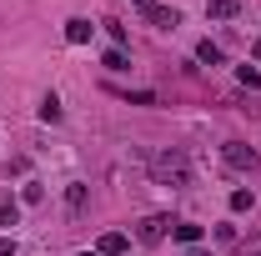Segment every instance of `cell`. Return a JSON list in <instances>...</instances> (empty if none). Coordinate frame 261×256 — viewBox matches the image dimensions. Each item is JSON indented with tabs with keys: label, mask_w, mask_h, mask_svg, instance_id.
<instances>
[{
	"label": "cell",
	"mask_w": 261,
	"mask_h": 256,
	"mask_svg": "<svg viewBox=\"0 0 261 256\" xmlns=\"http://www.w3.org/2000/svg\"><path fill=\"white\" fill-rule=\"evenodd\" d=\"M151 181L156 186H186L191 181V161H186V151H156L151 156Z\"/></svg>",
	"instance_id": "1"
},
{
	"label": "cell",
	"mask_w": 261,
	"mask_h": 256,
	"mask_svg": "<svg viewBox=\"0 0 261 256\" xmlns=\"http://www.w3.org/2000/svg\"><path fill=\"white\" fill-rule=\"evenodd\" d=\"M171 226H176V221L156 211V216H141V226H136V236H141L146 246H156V241H166V231H171Z\"/></svg>",
	"instance_id": "2"
},
{
	"label": "cell",
	"mask_w": 261,
	"mask_h": 256,
	"mask_svg": "<svg viewBox=\"0 0 261 256\" xmlns=\"http://www.w3.org/2000/svg\"><path fill=\"white\" fill-rule=\"evenodd\" d=\"M221 156H226V166H236V171H256V166H261V156L251 151V146H241V141H226Z\"/></svg>",
	"instance_id": "3"
},
{
	"label": "cell",
	"mask_w": 261,
	"mask_h": 256,
	"mask_svg": "<svg viewBox=\"0 0 261 256\" xmlns=\"http://www.w3.org/2000/svg\"><path fill=\"white\" fill-rule=\"evenodd\" d=\"M91 31H96V25H91L86 15H75V20H65V40H70V45H86V40H91Z\"/></svg>",
	"instance_id": "4"
},
{
	"label": "cell",
	"mask_w": 261,
	"mask_h": 256,
	"mask_svg": "<svg viewBox=\"0 0 261 256\" xmlns=\"http://www.w3.org/2000/svg\"><path fill=\"white\" fill-rule=\"evenodd\" d=\"M126 246H130V241L121 236V231H106V236L96 241V251H100V256H126Z\"/></svg>",
	"instance_id": "5"
},
{
	"label": "cell",
	"mask_w": 261,
	"mask_h": 256,
	"mask_svg": "<svg viewBox=\"0 0 261 256\" xmlns=\"http://www.w3.org/2000/svg\"><path fill=\"white\" fill-rule=\"evenodd\" d=\"M206 15L211 20H231V15H241V0H206Z\"/></svg>",
	"instance_id": "6"
},
{
	"label": "cell",
	"mask_w": 261,
	"mask_h": 256,
	"mask_svg": "<svg viewBox=\"0 0 261 256\" xmlns=\"http://www.w3.org/2000/svg\"><path fill=\"white\" fill-rule=\"evenodd\" d=\"M171 236H176V241H181V246L191 251L196 241H201V226H196V221H176V226H171Z\"/></svg>",
	"instance_id": "7"
},
{
	"label": "cell",
	"mask_w": 261,
	"mask_h": 256,
	"mask_svg": "<svg viewBox=\"0 0 261 256\" xmlns=\"http://www.w3.org/2000/svg\"><path fill=\"white\" fill-rule=\"evenodd\" d=\"M146 15H151V25H161V31H176V25H181V15H176V10H166V5H151Z\"/></svg>",
	"instance_id": "8"
},
{
	"label": "cell",
	"mask_w": 261,
	"mask_h": 256,
	"mask_svg": "<svg viewBox=\"0 0 261 256\" xmlns=\"http://www.w3.org/2000/svg\"><path fill=\"white\" fill-rule=\"evenodd\" d=\"M196 61H201V65H221V45L201 40V45H196Z\"/></svg>",
	"instance_id": "9"
},
{
	"label": "cell",
	"mask_w": 261,
	"mask_h": 256,
	"mask_svg": "<svg viewBox=\"0 0 261 256\" xmlns=\"http://www.w3.org/2000/svg\"><path fill=\"white\" fill-rule=\"evenodd\" d=\"M100 65H106V70H126V50H121V45H111V50L100 56Z\"/></svg>",
	"instance_id": "10"
},
{
	"label": "cell",
	"mask_w": 261,
	"mask_h": 256,
	"mask_svg": "<svg viewBox=\"0 0 261 256\" xmlns=\"http://www.w3.org/2000/svg\"><path fill=\"white\" fill-rule=\"evenodd\" d=\"M40 121H61V96H45V100H40Z\"/></svg>",
	"instance_id": "11"
},
{
	"label": "cell",
	"mask_w": 261,
	"mask_h": 256,
	"mask_svg": "<svg viewBox=\"0 0 261 256\" xmlns=\"http://www.w3.org/2000/svg\"><path fill=\"white\" fill-rule=\"evenodd\" d=\"M231 211H251V191H246V186L231 191Z\"/></svg>",
	"instance_id": "12"
},
{
	"label": "cell",
	"mask_w": 261,
	"mask_h": 256,
	"mask_svg": "<svg viewBox=\"0 0 261 256\" xmlns=\"http://www.w3.org/2000/svg\"><path fill=\"white\" fill-rule=\"evenodd\" d=\"M236 75H241V86H251V91H261V70H256V65H241Z\"/></svg>",
	"instance_id": "13"
},
{
	"label": "cell",
	"mask_w": 261,
	"mask_h": 256,
	"mask_svg": "<svg viewBox=\"0 0 261 256\" xmlns=\"http://www.w3.org/2000/svg\"><path fill=\"white\" fill-rule=\"evenodd\" d=\"M65 206L81 211V206H86V186H70V191H65Z\"/></svg>",
	"instance_id": "14"
},
{
	"label": "cell",
	"mask_w": 261,
	"mask_h": 256,
	"mask_svg": "<svg viewBox=\"0 0 261 256\" xmlns=\"http://www.w3.org/2000/svg\"><path fill=\"white\" fill-rule=\"evenodd\" d=\"M236 251H241V256H261V236H246V241H236Z\"/></svg>",
	"instance_id": "15"
},
{
	"label": "cell",
	"mask_w": 261,
	"mask_h": 256,
	"mask_svg": "<svg viewBox=\"0 0 261 256\" xmlns=\"http://www.w3.org/2000/svg\"><path fill=\"white\" fill-rule=\"evenodd\" d=\"M15 216H20V211H15V201H5V206H0V226L10 231V226H15Z\"/></svg>",
	"instance_id": "16"
},
{
	"label": "cell",
	"mask_w": 261,
	"mask_h": 256,
	"mask_svg": "<svg viewBox=\"0 0 261 256\" xmlns=\"http://www.w3.org/2000/svg\"><path fill=\"white\" fill-rule=\"evenodd\" d=\"M0 256H15V236H0Z\"/></svg>",
	"instance_id": "17"
},
{
	"label": "cell",
	"mask_w": 261,
	"mask_h": 256,
	"mask_svg": "<svg viewBox=\"0 0 261 256\" xmlns=\"http://www.w3.org/2000/svg\"><path fill=\"white\" fill-rule=\"evenodd\" d=\"M251 56H256V61H261V35H256V40H251Z\"/></svg>",
	"instance_id": "18"
},
{
	"label": "cell",
	"mask_w": 261,
	"mask_h": 256,
	"mask_svg": "<svg viewBox=\"0 0 261 256\" xmlns=\"http://www.w3.org/2000/svg\"><path fill=\"white\" fill-rule=\"evenodd\" d=\"M186 256H211V251H201V246H191V251H186Z\"/></svg>",
	"instance_id": "19"
},
{
	"label": "cell",
	"mask_w": 261,
	"mask_h": 256,
	"mask_svg": "<svg viewBox=\"0 0 261 256\" xmlns=\"http://www.w3.org/2000/svg\"><path fill=\"white\" fill-rule=\"evenodd\" d=\"M136 5H141V10H151V5H156V0H136Z\"/></svg>",
	"instance_id": "20"
},
{
	"label": "cell",
	"mask_w": 261,
	"mask_h": 256,
	"mask_svg": "<svg viewBox=\"0 0 261 256\" xmlns=\"http://www.w3.org/2000/svg\"><path fill=\"white\" fill-rule=\"evenodd\" d=\"M81 256H100V251H81Z\"/></svg>",
	"instance_id": "21"
},
{
	"label": "cell",
	"mask_w": 261,
	"mask_h": 256,
	"mask_svg": "<svg viewBox=\"0 0 261 256\" xmlns=\"http://www.w3.org/2000/svg\"><path fill=\"white\" fill-rule=\"evenodd\" d=\"M126 256H130V251H126Z\"/></svg>",
	"instance_id": "22"
}]
</instances>
